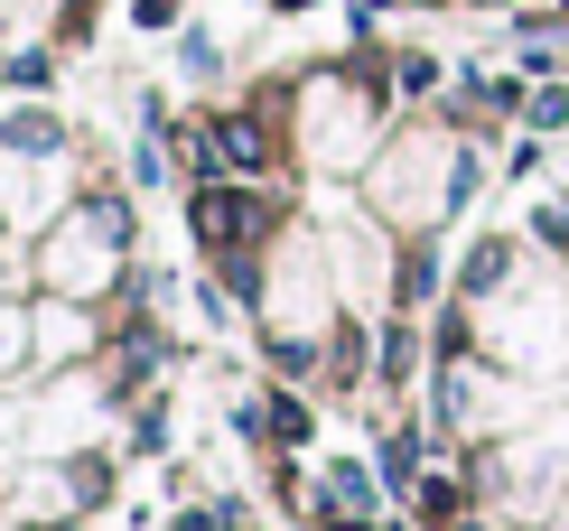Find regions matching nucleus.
<instances>
[{
	"label": "nucleus",
	"instance_id": "1",
	"mask_svg": "<svg viewBox=\"0 0 569 531\" xmlns=\"http://www.w3.org/2000/svg\"><path fill=\"white\" fill-rule=\"evenodd\" d=\"M262 224H271V214L252 206L243 187H197V233H206L216 252H243V243H252Z\"/></svg>",
	"mask_w": 569,
	"mask_h": 531
},
{
	"label": "nucleus",
	"instance_id": "2",
	"mask_svg": "<svg viewBox=\"0 0 569 531\" xmlns=\"http://www.w3.org/2000/svg\"><path fill=\"white\" fill-rule=\"evenodd\" d=\"M206 159H216V168H271V140H262L252 112H233V122L206 131Z\"/></svg>",
	"mask_w": 569,
	"mask_h": 531
},
{
	"label": "nucleus",
	"instance_id": "3",
	"mask_svg": "<svg viewBox=\"0 0 569 531\" xmlns=\"http://www.w3.org/2000/svg\"><path fill=\"white\" fill-rule=\"evenodd\" d=\"M420 503H430V522L448 531V513H458V485H448V475H430V485H420Z\"/></svg>",
	"mask_w": 569,
	"mask_h": 531
}]
</instances>
